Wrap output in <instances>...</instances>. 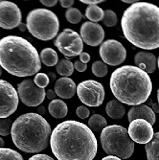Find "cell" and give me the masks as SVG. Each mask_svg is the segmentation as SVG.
Wrapping results in <instances>:
<instances>
[{
    "label": "cell",
    "instance_id": "7dc6e473",
    "mask_svg": "<svg viewBox=\"0 0 159 160\" xmlns=\"http://www.w3.org/2000/svg\"><path fill=\"white\" fill-rule=\"evenodd\" d=\"M157 100H158V105H159V89L157 90Z\"/></svg>",
    "mask_w": 159,
    "mask_h": 160
},
{
    "label": "cell",
    "instance_id": "277c9868",
    "mask_svg": "<svg viewBox=\"0 0 159 160\" xmlns=\"http://www.w3.org/2000/svg\"><path fill=\"white\" fill-rule=\"evenodd\" d=\"M109 85L117 101L133 107L146 102L152 90L149 74L132 65H125L115 70L110 77Z\"/></svg>",
    "mask_w": 159,
    "mask_h": 160
},
{
    "label": "cell",
    "instance_id": "f1b7e54d",
    "mask_svg": "<svg viewBox=\"0 0 159 160\" xmlns=\"http://www.w3.org/2000/svg\"><path fill=\"white\" fill-rule=\"evenodd\" d=\"M103 23L107 27H113L117 24V16L113 11L107 10L104 13Z\"/></svg>",
    "mask_w": 159,
    "mask_h": 160
},
{
    "label": "cell",
    "instance_id": "ab89813d",
    "mask_svg": "<svg viewBox=\"0 0 159 160\" xmlns=\"http://www.w3.org/2000/svg\"><path fill=\"white\" fill-rule=\"evenodd\" d=\"M102 160H122V159H120L117 156H114V155H107V156L104 157Z\"/></svg>",
    "mask_w": 159,
    "mask_h": 160
},
{
    "label": "cell",
    "instance_id": "d590c367",
    "mask_svg": "<svg viewBox=\"0 0 159 160\" xmlns=\"http://www.w3.org/2000/svg\"><path fill=\"white\" fill-rule=\"evenodd\" d=\"M62 7L63 8H71V6H73L74 4V0H61L60 1Z\"/></svg>",
    "mask_w": 159,
    "mask_h": 160
},
{
    "label": "cell",
    "instance_id": "4fadbf2b",
    "mask_svg": "<svg viewBox=\"0 0 159 160\" xmlns=\"http://www.w3.org/2000/svg\"><path fill=\"white\" fill-rule=\"evenodd\" d=\"M127 132L132 140L138 144H148L154 135L152 126L143 119H136L131 122Z\"/></svg>",
    "mask_w": 159,
    "mask_h": 160
},
{
    "label": "cell",
    "instance_id": "6da1fadb",
    "mask_svg": "<svg viewBox=\"0 0 159 160\" xmlns=\"http://www.w3.org/2000/svg\"><path fill=\"white\" fill-rule=\"evenodd\" d=\"M50 146L57 160H93L98 150L92 130L75 120L57 125L51 133Z\"/></svg>",
    "mask_w": 159,
    "mask_h": 160
},
{
    "label": "cell",
    "instance_id": "d6a6232c",
    "mask_svg": "<svg viewBox=\"0 0 159 160\" xmlns=\"http://www.w3.org/2000/svg\"><path fill=\"white\" fill-rule=\"evenodd\" d=\"M29 160H55L47 154H36L29 158Z\"/></svg>",
    "mask_w": 159,
    "mask_h": 160
},
{
    "label": "cell",
    "instance_id": "3957f363",
    "mask_svg": "<svg viewBox=\"0 0 159 160\" xmlns=\"http://www.w3.org/2000/svg\"><path fill=\"white\" fill-rule=\"evenodd\" d=\"M0 66L17 77H29L40 70V58L28 40L8 36L0 40Z\"/></svg>",
    "mask_w": 159,
    "mask_h": 160
},
{
    "label": "cell",
    "instance_id": "44dd1931",
    "mask_svg": "<svg viewBox=\"0 0 159 160\" xmlns=\"http://www.w3.org/2000/svg\"><path fill=\"white\" fill-rule=\"evenodd\" d=\"M145 151L148 160H159V132H156L152 139L146 144Z\"/></svg>",
    "mask_w": 159,
    "mask_h": 160
},
{
    "label": "cell",
    "instance_id": "603a6c76",
    "mask_svg": "<svg viewBox=\"0 0 159 160\" xmlns=\"http://www.w3.org/2000/svg\"><path fill=\"white\" fill-rule=\"evenodd\" d=\"M104 13L105 12L103 11V9L97 5H90L85 10V17L95 23L103 20Z\"/></svg>",
    "mask_w": 159,
    "mask_h": 160
},
{
    "label": "cell",
    "instance_id": "7c38bea8",
    "mask_svg": "<svg viewBox=\"0 0 159 160\" xmlns=\"http://www.w3.org/2000/svg\"><path fill=\"white\" fill-rule=\"evenodd\" d=\"M22 14L17 4L10 1H0V27L11 30L21 23Z\"/></svg>",
    "mask_w": 159,
    "mask_h": 160
},
{
    "label": "cell",
    "instance_id": "8d00e7d4",
    "mask_svg": "<svg viewBox=\"0 0 159 160\" xmlns=\"http://www.w3.org/2000/svg\"><path fill=\"white\" fill-rule=\"evenodd\" d=\"M40 3L46 7H53L57 3V0H40Z\"/></svg>",
    "mask_w": 159,
    "mask_h": 160
},
{
    "label": "cell",
    "instance_id": "ffe728a7",
    "mask_svg": "<svg viewBox=\"0 0 159 160\" xmlns=\"http://www.w3.org/2000/svg\"><path fill=\"white\" fill-rule=\"evenodd\" d=\"M107 114L112 119H121L125 115V107L117 100L109 101L106 107Z\"/></svg>",
    "mask_w": 159,
    "mask_h": 160
},
{
    "label": "cell",
    "instance_id": "2e32d148",
    "mask_svg": "<svg viewBox=\"0 0 159 160\" xmlns=\"http://www.w3.org/2000/svg\"><path fill=\"white\" fill-rule=\"evenodd\" d=\"M127 119L129 122H132L136 119H143L148 121L151 125L155 123V113L150 108V106L146 105H139L134 106L128 110Z\"/></svg>",
    "mask_w": 159,
    "mask_h": 160
},
{
    "label": "cell",
    "instance_id": "ba28073f",
    "mask_svg": "<svg viewBox=\"0 0 159 160\" xmlns=\"http://www.w3.org/2000/svg\"><path fill=\"white\" fill-rule=\"evenodd\" d=\"M77 94L82 103L88 107H99L105 100V88L103 84L93 80L80 82L77 86Z\"/></svg>",
    "mask_w": 159,
    "mask_h": 160
},
{
    "label": "cell",
    "instance_id": "9c48e42d",
    "mask_svg": "<svg viewBox=\"0 0 159 160\" xmlns=\"http://www.w3.org/2000/svg\"><path fill=\"white\" fill-rule=\"evenodd\" d=\"M18 93L7 81L0 80V119L7 118L18 107Z\"/></svg>",
    "mask_w": 159,
    "mask_h": 160
},
{
    "label": "cell",
    "instance_id": "ee69618b",
    "mask_svg": "<svg viewBox=\"0 0 159 160\" xmlns=\"http://www.w3.org/2000/svg\"><path fill=\"white\" fill-rule=\"evenodd\" d=\"M122 2H124V3H127V4H134V3H137L138 1L137 0H123Z\"/></svg>",
    "mask_w": 159,
    "mask_h": 160
},
{
    "label": "cell",
    "instance_id": "ac0fdd59",
    "mask_svg": "<svg viewBox=\"0 0 159 160\" xmlns=\"http://www.w3.org/2000/svg\"><path fill=\"white\" fill-rule=\"evenodd\" d=\"M79 38H81V36L74 30H72V29H64V30L55 38L54 44L59 50L66 49L67 47L73 44Z\"/></svg>",
    "mask_w": 159,
    "mask_h": 160
},
{
    "label": "cell",
    "instance_id": "30bf717a",
    "mask_svg": "<svg viewBox=\"0 0 159 160\" xmlns=\"http://www.w3.org/2000/svg\"><path fill=\"white\" fill-rule=\"evenodd\" d=\"M17 93L20 101L27 107H37L46 97L44 88L37 86L31 79H26L18 84Z\"/></svg>",
    "mask_w": 159,
    "mask_h": 160
},
{
    "label": "cell",
    "instance_id": "4dcf8cb0",
    "mask_svg": "<svg viewBox=\"0 0 159 160\" xmlns=\"http://www.w3.org/2000/svg\"><path fill=\"white\" fill-rule=\"evenodd\" d=\"M35 83L37 86L40 87V88H44L45 86H47L50 82L49 77L47 76V74L44 73H37L35 77L34 80Z\"/></svg>",
    "mask_w": 159,
    "mask_h": 160
},
{
    "label": "cell",
    "instance_id": "8fae6325",
    "mask_svg": "<svg viewBox=\"0 0 159 160\" xmlns=\"http://www.w3.org/2000/svg\"><path fill=\"white\" fill-rule=\"evenodd\" d=\"M100 57L106 64L116 66L123 63L127 57L126 48L121 42L115 39L104 41L100 46Z\"/></svg>",
    "mask_w": 159,
    "mask_h": 160
},
{
    "label": "cell",
    "instance_id": "5bb4252c",
    "mask_svg": "<svg viewBox=\"0 0 159 160\" xmlns=\"http://www.w3.org/2000/svg\"><path fill=\"white\" fill-rule=\"evenodd\" d=\"M80 35L86 44L89 46H98L105 38V31L98 23L86 21L81 26Z\"/></svg>",
    "mask_w": 159,
    "mask_h": 160
},
{
    "label": "cell",
    "instance_id": "d4e9b609",
    "mask_svg": "<svg viewBox=\"0 0 159 160\" xmlns=\"http://www.w3.org/2000/svg\"><path fill=\"white\" fill-rule=\"evenodd\" d=\"M107 120L104 118V116L100 114H94L88 121V128L92 132H101L107 127Z\"/></svg>",
    "mask_w": 159,
    "mask_h": 160
},
{
    "label": "cell",
    "instance_id": "1f68e13d",
    "mask_svg": "<svg viewBox=\"0 0 159 160\" xmlns=\"http://www.w3.org/2000/svg\"><path fill=\"white\" fill-rule=\"evenodd\" d=\"M76 114L79 116L80 118L85 119V118H87L89 116V109L86 107H84V106L78 107L77 109H76Z\"/></svg>",
    "mask_w": 159,
    "mask_h": 160
},
{
    "label": "cell",
    "instance_id": "f907efd6",
    "mask_svg": "<svg viewBox=\"0 0 159 160\" xmlns=\"http://www.w3.org/2000/svg\"><path fill=\"white\" fill-rule=\"evenodd\" d=\"M157 65H158V69H159V57H158V60H157Z\"/></svg>",
    "mask_w": 159,
    "mask_h": 160
},
{
    "label": "cell",
    "instance_id": "9a60e30c",
    "mask_svg": "<svg viewBox=\"0 0 159 160\" xmlns=\"http://www.w3.org/2000/svg\"><path fill=\"white\" fill-rule=\"evenodd\" d=\"M55 92L56 95L60 96L62 99H70L72 98L76 91L77 86L75 82L67 77H62L57 79L55 82Z\"/></svg>",
    "mask_w": 159,
    "mask_h": 160
},
{
    "label": "cell",
    "instance_id": "f546056e",
    "mask_svg": "<svg viewBox=\"0 0 159 160\" xmlns=\"http://www.w3.org/2000/svg\"><path fill=\"white\" fill-rule=\"evenodd\" d=\"M12 122L9 118L0 119V135L7 136L12 132Z\"/></svg>",
    "mask_w": 159,
    "mask_h": 160
},
{
    "label": "cell",
    "instance_id": "e0dca14e",
    "mask_svg": "<svg viewBox=\"0 0 159 160\" xmlns=\"http://www.w3.org/2000/svg\"><path fill=\"white\" fill-rule=\"evenodd\" d=\"M134 63L146 73H153L156 68V57L150 52L140 51L134 57Z\"/></svg>",
    "mask_w": 159,
    "mask_h": 160
},
{
    "label": "cell",
    "instance_id": "e575fe53",
    "mask_svg": "<svg viewBox=\"0 0 159 160\" xmlns=\"http://www.w3.org/2000/svg\"><path fill=\"white\" fill-rule=\"evenodd\" d=\"M80 61L83 63H87L89 61H90V56L88 53L86 52H82L81 55H80Z\"/></svg>",
    "mask_w": 159,
    "mask_h": 160
},
{
    "label": "cell",
    "instance_id": "bcb514c9",
    "mask_svg": "<svg viewBox=\"0 0 159 160\" xmlns=\"http://www.w3.org/2000/svg\"><path fill=\"white\" fill-rule=\"evenodd\" d=\"M4 145H5V142H4V140L0 137V148H3L4 147Z\"/></svg>",
    "mask_w": 159,
    "mask_h": 160
},
{
    "label": "cell",
    "instance_id": "f6af8a7d",
    "mask_svg": "<svg viewBox=\"0 0 159 160\" xmlns=\"http://www.w3.org/2000/svg\"><path fill=\"white\" fill-rule=\"evenodd\" d=\"M47 76L49 77V80H50V81H54V80L56 79V75L53 73V72H50V73H48Z\"/></svg>",
    "mask_w": 159,
    "mask_h": 160
},
{
    "label": "cell",
    "instance_id": "60d3db41",
    "mask_svg": "<svg viewBox=\"0 0 159 160\" xmlns=\"http://www.w3.org/2000/svg\"><path fill=\"white\" fill-rule=\"evenodd\" d=\"M152 111L155 113H159V105L158 104H152Z\"/></svg>",
    "mask_w": 159,
    "mask_h": 160
},
{
    "label": "cell",
    "instance_id": "f35d334b",
    "mask_svg": "<svg viewBox=\"0 0 159 160\" xmlns=\"http://www.w3.org/2000/svg\"><path fill=\"white\" fill-rule=\"evenodd\" d=\"M46 97L49 99V100H55V97H56V92H55V90H53V89H49V90H47L46 91Z\"/></svg>",
    "mask_w": 159,
    "mask_h": 160
},
{
    "label": "cell",
    "instance_id": "4316f807",
    "mask_svg": "<svg viewBox=\"0 0 159 160\" xmlns=\"http://www.w3.org/2000/svg\"><path fill=\"white\" fill-rule=\"evenodd\" d=\"M65 18L72 24H78L82 18V14L77 8L71 7L65 11Z\"/></svg>",
    "mask_w": 159,
    "mask_h": 160
},
{
    "label": "cell",
    "instance_id": "c3c4849f",
    "mask_svg": "<svg viewBox=\"0 0 159 160\" xmlns=\"http://www.w3.org/2000/svg\"><path fill=\"white\" fill-rule=\"evenodd\" d=\"M148 100H149V105H152V99L149 98Z\"/></svg>",
    "mask_w": 159,
    "mask_h": 160
},
{
    "label": "cell",
    "instance_id": "83f0119b",
    "mask_svg": "<svg viewBox=\"0 0 159 160\" xmlns=\"http://www.w3.org/2000/svg\"><path fill=\"white\" fill-rule=\"evenodd\" d=\"M91 70H92V73L97 77H105L108 72L107 65L104 62H101V61L94 62L91 66Z\"/></svg>",
    "mask_w": 159,
    "mask_h": 160
},
{
    "label": "cell",
    "instance_id": "681fc988",
    "mask_svg": "<svg viewBox=\"0 0 159 160\" xmlns=\"http://www.w3.org/2000/svg\"><path fill=\"white\" fill-rule=\"evenodd\" d=\"M1 74H2V67L0 66V76H1Z\"/></svg>",
    "mask_w": 159,
    "mask_h": 160
},
{
    "label": "cell",
    "instance_id": "d6986e66",
    "mask_svg": "<svg viewBox=\"0 0 159 160\" xmlns=\"http://www.w3.org/2000/svg\"><path fill=\"white\" fill-rule=\"evenodd\" d=\"M49 113L53 116V117L57 119H62L65 117L67 112H68V108L67 105L64 103L62 100H53L50 102L48 106Z\"/></svg>",
    "mask_w": 159,
    "mask_h": 160
},
{
    "label": "cell",
    "instance_id": "74e56055",
    "mask_svg": "<svg viewBox=\"0 0 159 160\" xmlns=\"http://www.w3.org/2000/svg\"><path fill=\"white\" fill-rule=\"evenodd\" d=\"M82 3H83V4H87V5H97V4H99V3H103V2H105L104 0H82L81 1Z\"/></svg>",
    "mask_w": 159,
    "mask_h": 160
},
{
    "label": "cell",
    "instance_id": "cb8c5ba5",
    "mask_svg": "<svg viewBox=\"0 0 159 160\" xmlns=\"http://www.w3.org/2000/svg\"><path fill=\"white\" fill-rule=\"evenodd\" d=\"M56 71L57 74L63 77H69L74 72V64L68 60H61L56 65Z\"/></svg>",
    "mask_w": 159,
    "mask_h": 160
},
{
    "label": "cell",
    "instance_id": "8992f818",
    "mask_svg": "<svg viewBox=\"0 0 159 160\" xmlns=\"http://www.w3.org/2000/svg\"><path fill=\"white\" fill-rule=\"evenodd\" d=\"M100 139L103 150L108 155L127 159L134 152V142L127 130L122 126L112 125L106 127L101 132Z\"/></svg>",
    "mask_w": 159,
    "mask_h": 160
},
{
    "label": "cell",
    "instance_id": "b9f144b4",
    "mask_svg": "<svg viewBox=\"0 0 159 160\" xmlns=\"http://www.w3.org/2000/svg\"><path fill=\"white\" fill-rule=\"evenodd\" d=\"M37 114H39V115H41V114H44L45 113V108L44 107H38L37 108Z\"/></svg>",
    "mask_w": 159,
    "mask_h": 160
},
{
    "label": "cell",
    "instance_id": "7a4b0ae2",
    "mask_svg": "<svg viewBox=\"0 0 159 160\" xmlns=\"http://www.w3.org/2000/svg\"><path fill=\"white\" fill-rule=\"evenodd\" d=\"M121 26L124 37L137 48H159V7L137 2L123 13Z\"/></svg>",
    "mask_w": 159,
    "mask_h": 160
},
{
    "label": "cell",
    "instance_id": "836d02e7",
    "mask_svg": "<svg viewBox=\"0 0 159 160\" xmlns=\"http://www.w3.org/2000/svg\"><path fill=\"white\" fill-rule=\"evenodd\" d=\"M74 68L76 70H78L79 72H84L86 70V68H87V64L82 62L81 61H77L74 63Z\"/></svg>",
    "mask_w": 159,
    "mask_h": 160
},
{
    "label": "cell",
    "instance_id": "7bdbcfd3",
    "mask_svg": "<svg viewBox=\"0 0 159 160\" xmlns=\"http://www.w3.org/2000/svg\"><path fill=\"white\" fill-rule=\"evenodd\" d=\"M18 29H19V30H20L21 32H24V31H26L27 26H26V24H24V23H20L19 26H18Z\"/></svg>",
    "mask_w": 159,
    "mask_h": 160
},
{
    "label": "cell",
    "instance_id": "52a82bcc",
    "mask_svg": "<svg viewBox=\"0 0 159 160\" xmlns=\"http://www.w3.org/2000/svg\"><path fill=\"white\" fill-rule=\"evenodd\" d=\"M26 26L36 38L47 41L53 39L60 30V20L50 10L35 9L28 13Z\"/></svg>",
    "mask_w": 159,
    "mask_h": 160
},
{
    "label": "cell",
    "instance_id": "484cf974",
    "mask_svg": "<svg viewBox=\"0 0 159 160\" xmlns=\"http://www.w3.org/2000/svg\"><path fill=\"white\" fill-rule=\"evenodd\" d=\"M0 160H24L22 155L14 150L0 148Z\"/></svg>",
    "mask_w": 159,
    "mask_h": 160
},
{
    "label": "cell",
    "instance_id": "5b68a950",
    "mask_svg": "<svg viewBox=\"0 0 159 160\" xmlns=\"http://www.w3.org/2000/svg\"><path fill=\"white\" fill-rule=\"evenodd\" d=\"M51 133L49 123L41 115L34 112L20 115L12 123L11 132L13 144L20 151L28 153L45 150Z\"/></svg>",
    "mask_w": 159,
    "mask_h": 160
},
{
    "label": "cell",
    "instance_id": "7402d4cb",
    "mask_svg": "<svg viewBox=\"0 0 159 160\" xmlns=\"http://www.w3.org/2000/svg\"><path fill=\"white\" fill-rule=\"evenodd\" d=\"M39 58L42 63H44L47 66H54L59 62V56L52 48H45L41 50Z\"/></svg>",
    "mask_w": 159,
    "mask_h": 160
}]
</instances>
